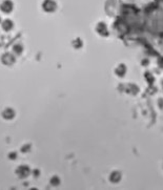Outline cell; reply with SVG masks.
<instances>
[{
    "instance_id": "ba28073f",
    "label": "cell",
    "mask_w": 163,
    "mask_h": 190,
    "mask_svg": "<svg viewBox=\"0 0 163 190\" xmlns=\"http://www.w3.org/2000/svg\"><path fill=\"white\" fill-rule=\"evenodd\" d=\"M51 183H52V185H55V186H58L59 183H60V180L57 178V176H54L52 180H51Z\"/></svg>"
},
{
    "instance_id": "7a4b0ae2",
    "label": "cell",
    "mask_w": 163,
    "mask_h": 190,
    "mask_svg": "<svg viewBox=\"0 0 163 190\" xmlns=\"http://www.w3.org/2000/svg\"><path fill=\"white\" fill-rule=\"evenodd\" d=\"M15 61H16V59H15V56L12 55V54H10V53H6V54H4V55L1 57V62H2L4 65H13V64L15 63Z\"/></svg>"
},
{
    "instance_id": "277c9868",
    "label": "cell",
    "mask_w": 163,
    "mask_h": 190,
    "mask_svg": "<svg viewBox=\"0 0 163 190\" xmlns=\"http://www.w3.org/2000/svg\"><path fill=\"white\" fill-rule=\"evenodd\" d=\"M56 2L54 0H45L42 4V8L45 12H49V13H52L56 10Z\"/></svg>"
},
{
    "instance_id": "5b68a950",
    "label": "cell",
    "mask_w": 163,
    "mask_h": 190,
    "mask_svg": "<svg viewBox=\"0 0 163 190\" xmlns=\"http://www.w3.org/2000/svg\"><path fill=\"white\" fill-rule=\"evenodd\" d=\"M2 116H3V118L6 119V120H12L15 117V111L13 108H6V109L3 110Z\"/></svg>"
},
{
    "instance_id": "6da1fadb",
    "label": "cell",
    "mask_w": 163,
    "mask_h": 190,
    "mask_svg": "<svg viewBox=\"0 0 163 190\" xmlns=\"http://www.w3.org/2000/svg\"><path fill=\"white\" fill-rule=\"evenodd\" d=\"M29 172H31L29 167V166H26V165H21V166H19V167L16 169V174H17L19 178H21V179H24L26 176H29Z\"/></svg>"
},
{
    "instance_id": "30bf717a",
    "label": "cell",
    "mask_w": 163,
    "mask_h": 190,
    "mask_svg": "<svg viewBox=\"0 0 163 190\" xmlns=\"http://www.w3.org/2000/svg\"><path fill=\"white\" fill-rule=\"evenodd\" d=\"M0 21H1V19H0Z\"/></svg>"
},
{
    "instance_id": "3957f363",
    "label": "cell",
    "mask_w": 163,
    "mask_h": 190,
    "mask_svg": "<svg viewBox=\"0 0 163 190\" xmlns=\"http://www.w3.org/2000/svg\"><path fill=\"white\" fill-rule=\"evenodd\" d=\"M13 8H14V4L11 0H4L2 3H1V5H0V10L3 12V13H5V14H9L11 12L13 11Z\"/></svg>"
},
{
    "instance_id": "9c48e42d",
    "label": "cell",
    "mask_w": 163,
    "mask_h": 190,
    "mask_svg": "<svg viewBox=\"0 0 163 190\" xmlns=\"http://www.w3.org/2000/svg\"><path fill=\"white\" fill-rule=\"evenodd\" d=\"M9 157H10V158H11V159H13V160H15V159L17 158V153H16V152H12V153H10V154H9Z\"/></svg>"
},
{
    "instance_id": "8992f818",
    "label": "cell",
    "mask_w": 163,
    "mask_h": 190,
    "mask_svg": "<svg viewBox=\"0 0 163 190\" xmlns=\"http://www.w3.org/2000/svg\"><path fill=\"white\" fill-rule=\"evenodd\" d=\"M13 26H14V23H13V21L11 20H4L2 22V29H4V31H6V32H9V31H11V29H13Z\"/></svg>"
},
{
    "instance_id": "52a82bcc",
    "label": "cell",
    "mask_w": 163,
    "mask_h": 190,
    "mask_svg": "<svg viewBox=\"0 0 163 190\" xmlns=\"http://www.w3.org/2000/svg\"><path fill=\"white\" fill-rule=\"evenodd\" d=\"M22 51H23V46L21 45V44H15L13 46V52L16 54V55H21L22 54Z\"/></svg>"
}]
</instances>
